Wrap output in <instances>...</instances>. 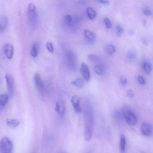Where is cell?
<instances>
[{
  "mask_svg": "<svg viewBox=\"0 0 153 153\" xmlns=\"http://www.w3.org/2000/svg\"><path fill=\"white\" fill-rule=\"evenodd\" d=\"M121 82L122 85L125 86L127 84V80L126 77L124 76H122L121 77Z\"/></svg>",
  "mask_w": 153,
  "mask_h": 153,
  "instance_id": "cell-31",
  "label": "cell"
},
{
  "mask_svg": "<svg viewBox=\"0 0 153 153\" xmlns=\"http://www.w3.org/2000/svg\"><path fill=\"white\" fill-rule=\"evenodd\" d=\"M145 15L147 16H150L152 14V12L151 10L149 9H146L144 10L143 12Z\"/></svg>",
  "mask_w": 153,
  "mask_h": 153,
  "instance_id": "cell-33",
  "label": "cell"
},
{
  "mask_svg": "<svg viewBox=\"0 0 153 153\" xmlns=\"http://www.w3.org/2000/svg\"><path fill=\"white\" fill-rule=\"evenodd\" d=\"M34 81L35 86L40 93L42 95H44L45 91V85L39 74L36 73L34 74Z\"/></svg>",
  "mask_w": 153,
  "mask_h": 153,
  "instance_id": "cell-6",
  "label": "cell"
},
{
  "mask_svg": "<svg viewBox=\"0 0 153 153\" xmlns=\"http://www.w3.org/2000/svg\"><path fill=\"white\" fill-rule=\"evenodd\" d=\"M104 22L106 25V28L110 29L112 27V23L111 21L108 18H106L105 19Z\"/></svg>",
  "mask_w": 153,
  "mask_h": 153,
  "instance_id": "cell-29",
  "label": "cell"
},
{
  "mask_svg": "<svg viewBox=\"0 0 153 153\" xmlns=\"http://www.w3.org/2000/svg\"><path fill=\"white\" fill-rule=\"evenodd\" d=\"M6 121L8 126L13 128L17 127L20 123V121L17 119H7Z\"/></svg>",
  "mask_w": 153,
  "mask_h": 153,
  "instance_id": "cell-15",
  "label": "cell"
},
{
  "mask_svg": "<svg viewBox=\"0 0 153 153\" xmlns=\"http://www.w3.org/2000/svg\"><path fill=\"white\" fill-rule=\"evenodd\" d=\"M123 113L125 119L129 125L132 126L136 125L137 122V118L132 110L128 108L125 109Z\"/></svg>",
  "mask_w": 153,
  "mask_h": 153,
  "instance_id": "cell-2",
  "label": "cell"
},
{
  "mask_svg": "<svg viewBox=\"0 0 153 153\" xmlns=\"http://www.w3.org/2000/svg\"><path fill=\"white\" fill-rule=\"evenodd\" d=\"M143 43L146 45H147L149 42L148 40L146 38H143Z\"/></svg>",
  "mask_w": 153,
  "mask_h": 153,
  "instance_id": "cell-35",
  "label": "cell"
},
{
  "mask_svg": "<svg viewBox=\"0 0 153 153\" xmlns=\"http://www.w3.org/2000/svg\"><path fill=\"white\" fill-rule=\"evenodd\" d=\"M66 153L65 152H63V153Z\"/></svg>",
  "mask_w": 153,
  "mask_h": 153,
  "instance_id": "cell-38",
  "label": "cell"
},
{
  "mask_svg": "<svg viewBox=\"0 0 153 153\" xmlns=\"http://www.w3.org/2000/svg\"><path fill=\"white\" fill-rule=\"evenodd\" d=\"M65 23L66 25L70 27L72 25L73 23V19L72 16L69 15H67L64 19Z\"/></svg>",
  "mask_w": 153,
  "mask_h": 153,
  "instance_id": "cell-22",
  "label": "cell"
},
{
  "mask_svg": "<svg viewBox=\"0 0 153 153\" xmlns=\"http://www.w3.org/2000/svg\"><path fill=\"white\" fill-rule=\"evenodd\" d=\"M66 59L68 66L70 69L75 70L77 67L76 56L72 51L69 50L66 53Z\"/></svg>",
  "mask_w": 153,
  "mask_h": 153,
  "instance_id": "cell-4",
  "label": "cell"
},
{
  "mask_svg": "<svg viewBox=\"0 0 153 153\" xmlns=\"http://www.w3.org/2000/svg\"><path fill=\"white\" fill-rule=\"evenodd\" d=\"M86 12L88 17L90 20H93L96 17L97 13L93 8L88 7L87 8Z\"/></svg>",
  "mask_w": 153,
  "mask_h": 153,
  "instance_id": "cell-18",
  "label": "cell"
},
{
  "mask_svg": "<svg viewBox=\"0 0 153 153\" xmlns=\"http://www.w3.org/2000/svg\"><path fill=\"white\" fill-rule=\"evenodd\" d=\"M78 3H79V5H84L85 4L86 2H85V1H80Z\"/></svg>",
  "mask_w": 153,
  "mask_h": 153,
  "instance_id": "cell-36",
  "label": "cell"
},
{
  "mask_svg": "<svg viewBox=\"0 0 153 153\" xmlns=\"http://www.w3.org/2000/svg\"></svg>",
  "mask_w": 153,
  "mask_h": 153,
  "instance_id": "cell-39",
  "label": "cell"
},
{
  "mask_svg": "<svg viewBox=\"0 0 153 153\" xmlns=\"http://www.w3.org/2000/svg\"><path fill=\"white\" fill-rule=\"evenodd\" d=\"M126 138L124 135H122L120 136V149L121 152L122 153L125 152L126 150Z\"/></svg>",
  "mask_w": 153,
  "mask_h": 153,
  "instance_id": "cell-14",
  "label": "cell"
},
{
  "mask_svg": "<svg viewBox=\"0 0 153 153\" xmlns=\"http://www.w3.org/2000/svg\"><path fill=\"white\" fill-rule=\"evenodd\" d=\"M81 71V74L85 79L86 81L89 80L90 78V73L89 67L86 63H82Z\"/></svg>",
  "mask_w": 153,
  "mask_h": 153,
  "instance_id": "cell-10",
  "label": "cell"
},
{
  "mask_svg": "<svg viewBox=\"0 0 153 153\" xmlns=\"http://www.w3.org/2000/svg\"><path fill=\"white\" fill-rule=\"evenodd\" d=\"M38 43L37 42H34L33 44L31 51V55L33 57L36 58L38 56Z\"/></svg>",
  "mask_w": 153,
  "mask_h": 153,
  "instance_id": "cell-16",
  "label": "cell"
},
{
  "mask_svg": "<svg viewBox=\"0 0 153 153\" xmlns=\"http://www.w3.org/2000/svg\"><path fill=\"white\" fill-rule=\"evenodd\" d=\"M88 57L89 60L92 61L97 62L99 60L98 56L96 55L92 54H89L88 55Z\"/></svg>",
  "mask_w": 153,
  "mask_h": 153,
  "instance_id": "cell-25",
  "label": "cell"
},
{
  "mask_svg": "<svg viewBox=\"0 0 153 153\" xmlns=\"http://www.w3.org/2000/svg\"><path fill=\"white\" fill-rule=\"evenodd\" d=\"M95 72L99 75H102L104 72V70L102 67L99 65H96L94 68Z\"/></svg>",
  "mask_w": 153,
  "mask_h": 153,
  "instance_id": "cell-23",
  "label": "cell"
},
{
  "mask_svg": "<svg viewBox=\"0 0 153 153\" xmlns=\"http://www.w3.org/2000/svg\"><path fill=\"white\" fill-rule=\"evenodd\" d=\"M141 133L145 136H150L153 133V128L150 124L147 123H144L141 126Z\"/></svg>",
  "mask_w": 153,
  "mask_h": 153,
  "instance_id": "cell-7",
  "label": "cell"
},
{
  "mask_svg": "<svg viewBox=\"0 0 153 153\" xmlns=\"http://www.w3.org/2000/svg\"><path fill=\"white\" fill-rule=\"evenodd\" d=\"M27 15L30 25L32 28H34L36 24L37 17L35 5L32 3L28 5Z\"/></svg>",
  "mask_w": 153,
  "mask_h": 153,
  "instance_id": "cell-1",
  "label": "cell"
},
{
  "mask_svg": "<svg viewBox=\"0 0 153 153\" xmlns=\"http://www.w3.org/2000/svg\"><path fill=\"white\" fill-rule=\"evenodd\" d=\"M45 45L48 50L51 53H53L54 52V48L51 42L50 41H48L46 42Z\"/></svg>",
  "mask_w": 153,
  "mask_h": 153,
  "instance_id": "cell-27",
  "label": "cell"
},
{
  "mask_svg": "<svg viewBox=\"0 0 153 153\" xmlns=\"http://www.w3.org/2000/svg\"><path fill=\"white\" fill-rule=\"evenodd\" d=\"M71 84L79 88H83L84 86V83L83 80L80 78H77L75 81H73Z\"/></svg>",
  "mask_w": 153,
  "mask_h": 153,
  "instance_id": "cell-19",
  "label": "cell"
},
{
  "mask_svg": "<svg viewBox=\"0 0 153 153\" xmlns=\"http://www.w3.org/2000/svg\"><path fill=\"white\" fill-rule=\"evenodd\" d=\"M93 123L91 118L86 116L85 129V138L86 141L90 140L93 133Z\"/></svg>",
  "mask_w": 153,
  "mask_h": 153,
  "instance_id": "cell-5",
  "label": "cell"
},
{
  "mask_svg": "<svg viewBox=\"0 0 153 153\" xmlns=\"http://www.w3.org/2000/svg\"><path fill=\"white\" fill-rule=\"evenodd\" d=\"M116 31L117 35L118 37H120L124 33V30L120 26H117L116 28Z\"/></svg>",
  "mask_w": 153,
  "mask_h": 153,
  "instance_id": "cell-28",
  "label": "cell"
},
{
  "mask_svg": "<svg viewBox=\"0 0 153 153\" xmlns=\"http://www.w3.org/2000/svg\"><path fill=\"white\" fill-rule=\"evenodd\" d=\"M8 19L5 15L0 16V33L5 31L7 26Z\"/></svg>",
  "mask_w": 153,
  "mask_h": 153,
  "instance_id": "cell-13",
  "label": "cell"
},
{
  "mask_svg": "<svg viewBox=\"0 0 153 153\" xmlns=\"http://www.w3.org/2000/svg\"><path fill=\"white\" fill-rule=\"evenodd\" d=\"M147 21L146 20H144V22H143V24H144V26H146L147 25Z\"/></svg>",
  "mask_w": 153,
  "mask_h": 153,
  "instance_id": "cell-37",
  "label": "cell"
},
{
  "mask_svg": "<svg viewBox=\"0 0 153 153\" xmlns=\"http://www.w3.org/2000/svg\"><path fill=\"white\" fill-rule=\"evenodd\" d=\"M4 51L7 57L9 59H11L13 57L14 53L13 45L11 44H6L5 46Z\"/></svg>",
  "mask_w": 153,
  "mask_h": 153,
  "instance_id": "cell-12",
  "label": "cell"
},
{
  "mask_svg": "<svg viewBox=\"0 0 153 153\" xmlns=\"http://www.w3.org/2000/svg\"><path fill=\"white\" fill-rule=\"evenodd\" d=\"M9 99V96L6 94L0 95V106H4L6 105Z\"/></svg>",
  "mask_w": 153,
  "mask_h": 153,
  "instance_id": "cell-20",
  "label": "cell"
},
{
  "mask_svg": "<svg viewBox=\"0 0 153 153\" xmlns=\"http://www.w3.org/2000/svg\"><path fill=\"white\" fill-rule=\"evenodd\" d=\"M80 99L78 96H74L71 99V102L73 106L75 111L77 113L81 112V109L80 106Z\"/></svg>",
  "mask_w": 153,
  "mask_h": 153,
  "instance_id": "cell-11",
  "label": "cell"
},
{
  "mask_svg": "<svg viewBox=\"0 0 153 153\" xmlns=\"http://www.w3.org/2000/svg\"><path fill=\"white\" fill-rule=\"evenodd\" d=\"M142 66L145 72L147 74H149L151 70V64L148 62L145 61L143 62Z\"/></svg>",
  "mask_w": 153,
  "mask_h": 153,
  "instance_id": "cell-21",
  "label": "cell"
},
{
  "mask_svg": "<svg viewBox=\"0 0 153 153\" xmlns=\"http://www.w3.org/2000/svg\"><path fill=\"white\" fill-rule=\"evenodd\" d=\"M84 34L86 38L90 42H93L95 40L96 36L91 31L88 30H85L84 31Z\"/></svg>",
  "mask_w": 153,
  "mask_h": 153,
  "instance_id": "cell-17",
  "label": "cell"
},
{
  "mask_svg": "<svg viewBox=\"0 0 153 153\" xmlns=\"http://www.w3.org/2000/svg\"><path fill=\"white\" fill-rule=\"evenodd\" d=\"M55 110L60 115L63 116L65 114L66 108L65 105L62 100H59L56 101V104Z\"/></svg>",
  "mask_w": 153,
  "mask_h": 153,
  "instance_id": "cell-9",
  "label": "cell"
},
{
  "mask_svg": "<svg viewBox=\"0 0 153 153\" xmlns=\"http://www.w3.org/2000/svg\"><path fill=\"white\" fill-rule=\"evenodd\" d=\"M126 94L128 97L130 98H133L134 97V93L133 91L131 89H129L127 90Z\"/></svg>",
  "mask_w": 153,
  "mask_h": 153,
  "instance_id": "cell-32",
  "label": "cell"
},
{
  "mask_svg": "<svg viewBox=\"0 0 153 153\" xmlns=\"http://www.w3.org/2000/svg\"><path fill=\"white\" fill-rule=\"evenodd\" d=\"M99 3H101L102 4L105 5H108L109 3V1L107 0H100L98 1Z\"/></svg>",
  "mask_w": 153,
  "mask_h": 153,
  "instance_id": "cell-34",
  "label": "cell"
},
{
  "mask_svg": "<svg viewBox=\"0 0 153 153\" xmlns=\"http://www.w3.org/2000/svg\"><path fill=\"white\" fill-rule=\"evenodd\" d=\"M5 77L8 92L9 95L11 96L13 94L14 90V80L12 76L9 74H7Z\"/></svg>",
  "mask_w": 153,
  "mask_h": 153,
  "instance_id": "cell-8",
  "label": "cell"
},
{
  "mask_svg": "<svg viewBox=\"0 0 153 153\" xmlns=\"http://www.w3.org/2000/svg\"><path fill=\"white\" fill-rule=\"evenodd\" d=\"M13 144L7 137H4L0 142V152L1 153H11Z\"/></svg>",
  "mask_w": 153,
  "mask_h": 153,
  "instance_id": "cell-3",
  "label": "cell"
},
{
  "mask_svg": "<svg viewBox=\"0 0 153 153\" xmlns=\"http://www.w3.org/2000/svg\"><path fill=\"white\" fill-rule=\"evenodd\" d=\"M127 56L129 59H134L136 57V54L135 51L132 50H130L128 51Z\"/></svg>",
  "mask_w": 153,
  "mask_h": 153,
  "instance_id": "cell-26",
  "label": "cell"
},
{
  "mask_svg": "<svg viewBox=\"0 0 153 153\" xmlns=\"http://www.w3.org/2000/svg\"><path fill=\"white\" fill-rule=\"evenodd\" d=\"M107 50L109 54L110 55H112L115 53L116 49L113 45H109L107 46Z\"/></svg>",
  "mask_w": 153,
  "mask_h": 153,
  "instance_id": "cell-24",
  "label": "cell"
},
{
  "mask_svg": "<svg viewBox=\"0 0 153 153\" xmlns=\"http://www.w3.org/2000/svg\"><path fill=\"white\" fill-rule=\"evenodd\" d=\"M138 80L140 85H143L145 83V80L144 77L142 76H139L138 77Z\"/></svg>",
  "mask_w": 153,
  "mask_h": 153,
  "instance_id": "cell-30",
  "label": "cell"
}]
</instances>
